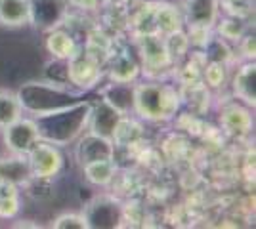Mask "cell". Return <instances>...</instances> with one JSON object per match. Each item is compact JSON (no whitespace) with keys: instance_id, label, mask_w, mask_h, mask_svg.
Here are the masks:
<instances>
[{"instance_id":"cell-1","label":"cell","mask_w":256,"mask_h":229,"mask_svg":"<svg viewBox=\"0 0 256 229\" xmlns=\"http://www.w3.org/2000/svg\"><path fill=\"white\" fill-rule=\"evenodd\" d=\"M90 109H92V103L80 99L69 107L32 117L38 130V138L58 147L76 142L88 128Z\"/></svg>"},{"instance_id":"cell-2","label":"cell","mask_w":256,"mask_h":229,"mask_svg":"<svg viewBox=\"0 0 256 229\" xmlns=\"http://www.w3.org/2000/svg\"><path fill=\"white\" fill-rule=\"evenodd\" d=\"M16 94L22 103L23 113H27L29 117H38L44 113L64 109L82 99L80 92H75L67 84H58L52 80L27 82Z\"/></svg>"},{"instance_id":"cell-3","label":"cell","mask_w":256,"mask_h":229,"mask_svg":"<svg viewBox=\"0 0 256 229\" xmlns=\"http://www.w3.org/2000/svg\"><path fill=\"white\" fill-rule=\"evenodd\" d=\"M178 94L166 84H134V113L148 120L170 119L178 109Z\"/></svg>"},{"instance_id":"cell-4","label":"cell","mask_w":256,"mask_h":229,"mask_svg":"<svg viewBox=\"0 0 256 229\" xmlns=\"http://www.w3.org/2000/svg\"><path fill=\"white\" fill-rule=\"evenodd\" d=\"M25 161L29 166V174L34 180H50L58 176L64 166V157L60 147L42 140H38L29 149V153L25 155Z\"/></svg>"},{"instance_id":"cell-5","label":"cell","mask_w":256,"mask_h":229,"mask_svg":"<svg viewBox=\"0 0 256 229\" xmlns=\"http://www.w3.org/2000/svg\"><path fill=\"white\" fill-rule=\"evenodd\" d=\"M0 132L2 142L12 155H27L32 145L40 140L32 117H20Z\"/></svg>"},{"instance_id":"cell-6","label":"cell","mask_w":256,"mask_h":229,"mask_svg":"<svg viewBox=\"0 0 256 229\" xmlns=\"http://www.w3.org/2000/svg\"><path fill=\"white\" fill-rule=\"evenodd\" d=\"M82 218L86 222V228L94 229H111L118 228L122 222V207L118 201L111 197H96L86 205Z\"/></svg>"},{"instance_id":"cell-7","label":"cell","mask_w":256,"mask_h":229,"mask_svg":"<svg viewBox=\"0 0 256 229\" xmlns=\"http://www.w3.org/2000/svg\"><path fill=\"white\" fill-rule=\"evenodd\" d=\"M75 157L80 166L98 163V161H111V159H115V143L88 132V134H82L78 138L75 147Z\"/></svg>"},{"instance_id":"cell-8","label":"cell","mask_w":256,"mask_h":229,"mask_svg":"<svg viewBox=\"0 0 256 229\" xmlns=\"http://www.w3.org/2000/svg\"><path fill=\"white\" fill-rule=\"evenodd\" d=\"M67 13L64 0H29V23L44 31L60 27Z\"/></svg>"},{"instance_id":"cell-9","label":"cell","mask_w":256,"mask_h":229,"mask_svg":"<svg viewBox=\"0 0 256 229\" xmlns=\"http://www.w3.org/2000/svg\"><path fill=\"white\" fill-rule=\"evenodd\" d=\"M120 124H122V115L117 109H113L109 103H106L104 99H100V103L92 105V109H90V119H88L86 130L113 142L117 138Z\"/></svg>"},{"instance_id":"cell-10","label":"cell","mask_w":256,"mask_h":229,"mask_svg":"<svg viewBox=\"0 0 256 229\" xmlns=\"http://www.w3.org/2000/svg\"><path fill=\"white\" fill-rule=\"evenodd\" d=\"M102 99L109 103L113 109H117L122 117L128 113H134V86L130 82H113L102 92Z\"/></svg>"},{"instance_id":"cell-11","label":"cell","mask_w":256,"mask_h":229,"mask_svg":"<svg viewBox=\"0 0 256 229\" xmlns=\"http://www.w3.org/2000/svg\"><path fill=\"white\" fill-rule=\"evenodd\" d=\"M218 17L216 0H188L186 2V21L190 27H210Z\"/></svg>"},{"instance_id":"cell-12","label":"cell","mask_w":256,"mask_h":229,"mask_svg":"<svg viewBox=\"0 0 256 229\" xmlns=\"http://www.w3.org/2000/svg\"><path fill=\"white\" fill-rule=\"evenodd\" d=\"M256 65L254 63H245L237 71L234 78V94L235 98L245 101L246 105H254L256 101Z\"/></svg>"},{"instance_id":"cell-13","label":"cell","mask_w":256,"mask_h":229,"mask_svg":"<svg viewBox=\"0 0 256 229\" xmlns=\"http://www.w3.org/2000/svg\"><path fill=\"white\" fill-rule=\"evenodd\" d=\"M29 23V0H0V25L23 27Z\"/></svg>"},{"instance_id":"cell-14","label":"cell","mask_w":256,"mask_h":229,"mask_svg":"<svg viewBox=\"0 0 256 229\" xmlns=\"http://www.w3.org/2000/svg\"><path fill=\"white\" fill-rule=\"evenodd\" d=\"M82 170H84V178L90 184L107 186L115 178L117 166H115V159H111V161H98V163L86 164V166H82Z\"/></svg>"},{"instance_id":"cell-15","label":"cell","mask_w":256,"mask_h":229,"mask_svg":"<svg viewBox=\"0 0 256 229\" xmlns=\"http://www.w3.org/2000/svg\"><path fill=\"white\" fill-rule=\"evenodd\" d=\"M20 117H23V109L18 94H14L10 90H0V130Z\"/></svg>"},{"instance_id":"cell-16","label":"cell","mask_w":256,"mask_h":229,"mask_svg":"<svg viewBox=\"0 0 256 229\" xmlns=\"http://www.w3.org/2000/svg\"><path fill=\"white\" fill-rule=\"evenodd\" d=\"M46 46H48L50 54L58 59H73V55H75V40L71 34L64 33V31L54 29V33L48 36Z\"/></svg>"},{"instance_id":"cell-17","label":"cell","mask_w":256,"mask_h":229,"mask_svg":"<svg viewBox=\"0 0 256 229\" xmlns=\"http://www.w3.org/2000/svg\"><path fill=\"white\" fill-rule=\"evenodd\" d=\"M222 124L232 132H248L252 120L246 109L239 105H232L222 113Z\"/></svg>"},{"instance_id":"cell-18","label":"cell","mask_w":256,"mask_h":229,"mask_svg":"<svg viewBox=\"0 0 256 229\" xmlns=\"http://www.w3.org/2000/svg\"><path fill=\"white\" fill-rule=\"evenodd\" d=\"M157 25H159V29L162 33H178L180 31V17H178L176 10H172L170 6L160 8L159 13H157Z\"/></svg>"},{"instance_id":"cell-19","label":"cell","mask_w":256,"mask_h":229,"mask_svg":"<svg viewBox=\"0 0 256 229\" xmlns=\"http://www.w3.org/2000/svg\"><path fill=\"white\" fill-rule=\"evenodd\" d=\"M243 33H245V25H243L241 19H237V17H230V19H224V21L220 23V34H222V38L241 40Z\"/></svg>"},{"instance_id":"cell-20","label":"cell","mask_w":256,"mask_h":229,"mask_svg":"<svg viewBox=\"0 0 256 229\" xmlns=\"http://www.w3.org/2000/svg\"><path fill=\"white\" fill-rule=\"evenodd\" d=\"M52 228L56 229H84L86 228V222L82 218V214H62L58 218L54 220Z\"/></svg>"},{"instance_id":"cell-21","label":"cell","mask_w":256,"mask_h":229,"mask_svg":"<svg viewBox=\"0 0 256 229\" xmlns=\"http://www.w3.org/2000/svg\"><path fill=\"white\" fill-rule=\"evenodd\" d=\"M204 76H206V82L210 86H220L224 82L226 73H224V63L222 61H212L208 69L204 71Z\"/></svg>"},{"instance_id":"cell-22","label":"cell","mask_w":256,"mask_h":229,"mask_svg":"<svg viewBox=\"0 0 256 229\" xmlns=\"http://www.w3.org/2000/svg\"><path fill=\"white\" fill-rule=\"evenodd\" d=\"M69 4L78 10H96L100 0H69Z\"/></svg>"}]
</instances>
